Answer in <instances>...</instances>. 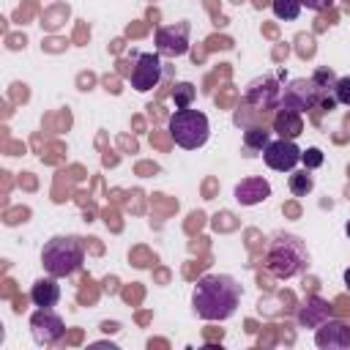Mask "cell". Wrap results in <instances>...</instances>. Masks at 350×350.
<instances>
[{
	"label": "cell",
	"instance_id": "obj_12",
	"mask_svg": "<svg viewBox=\"0 0 350 350\" xmlns=\"http://www.w3.org/2000/svg\"><path fill=\"white\" fill-rule=\"evenodd\" d=\"M331 317H334V312H331L328 301L320 298V295H309V298L304 301V306L298 309V323H301L304 328H317V325H323V323L331 320Z\"/></svg>",
	"mask_w": 350,
	"mask_h": 350
},
{
	"label": "cell",
	"instance_id": "obj_24",
	"mask_svg": "<svg viewBox=\"0 0 350 350\" xmlns=\"http://www.w3.org/2000/svg\"><path fill=\"white\" fill-rule=\"evenodd\" d=\"M345 287H347V290H350V268H347V271H345Z\"/></svg>",
	"mask_w": 350,
	"mask_h": 350
},
{
	"label": "cell",
	"instance_id": "obj_22",
	"mask_svg": "<svg viewBox=\"0 0 350 350\" xmlns=\"http://www.w3.org/2000/svg\"><path fill=\"white\" fill-rule=\"evenodd\" d=\"M312 79H314L325 93H328V90H334V85H336V77H334L328 68H317V71L312 74Z\"/></svg>",
	"mask_w": 350,
	"mask_h": 350
},
{
	"label": "cell",
	"instance_id": "obj_18",
	"mask_svg": "<svg viewBox=\"0 0 350 350\" xmlns=\"http://www.w3.org/2000/svg\"><path fill=\"white\" fill-rule=\"evenodd\" d=\"M194 96H197V90H194L191 82H178V85L172 88V101H175L178 109H189L191 101H194Z\"/></svg>",
	"mask_w": 350,
	"mask_h": 350
},
{
	"label": "cell",
	"instance_id": "obj_10",
	"mask_svg": "<svg viewBox=\"0 0 350 350\" xmlns=\"http://www.w3.org/2000/svg\"><path fill=\"white\" fill-rule=\"evenodd\" d=\"M314 345L320 350H345L350 347V325L342 320H325L314 328Z\"/></svg>",
	"mask_w": 350,
	"mask_h": 350
},
{
	"label": "cell",
	"instance_id": "obj_9",
	"mask_svg": "<svg viewBox=\"0 0 350 350\" xmlns=\"http://www.w3.org/2000/svg\"><path fill=\"white\" fill-rule=\"evenodd\" d=\"M161 79V60H159V52H142L131 68V88L145 93V90H153Z\"/></svg>",
	"mask_w": 350,
	"mask_h": 350
},
{
	"label": "cell",
	"instance_id": "obj_5",
	"mask_svg": "<svg viewBox=\"0 0 350 350\" xmlns=\"http://www.w3.org/2000/svg\"><path fill=\"white\" fill-rule=\"evenodd\" d=\"M328 93L309 77V79H293L287 88H282V101H279V107H290V109H295V112H306V109H312V107H317L323 98H325Z\"/></svg>",
	"mask_w": 350,
	"mask_h": 350
},
{
	"label": "cell",
	"instance_id": "obj_4",
	"mask_svg": "<svg viewBox=\"0 0 350 350\" xmlns=\"http://www.w3.org/2000/svg\"><path fill=\"white\" fill-rule=\"evenodd\" d=\"M167 129H170L172 139L186 150L202 148L208 142V137H211V123H208L205 112L191 109V107L189 109H175L170 123H167Z\"/></svg>",
	"mask_w": 350,
	"mask_h": 350
},
{
	"label": "cell",
	"instance_id": "obj_7",
	"mask_svg": "<svg viewBox=\"0 0 350 350\" xmlns=\"http://www.w3.org/2000/svg\"><path fill=\"white\" fill-rule=\"evenodd\" d=\"M156 52L164 57H180L189 52V22H175L156 30Z\"/></svg>",
	"mask_w": 350,
	"mask_h": 350
},
{
	"label": "cell",
	"instance_id": "obj_6",
	"mask_svg": "<svg viewBox=\"0 0 350 350\" xmlns=\"http://www.w3.org/2000/svg\"><path fill=\"white\" fill-rule=\"evenodd\" d=\"M30 334L38 345H55L63 339L66 334V325H63V317L57 312H52V306H38L30 317Z\"/></svg>",
	"mask_w": 350,
	"mask_h": 350
},
{
	"label": "cell",
	"instance_id": "obj_17",
	"mask_svg": "<svg viewBox=\"0 0 350 350\" xmlns=\"http://www.w3.org/2000/svg\"><path fill=\"white\" fill-rule=\"evenodd\" d=\"M312 186H314V180H312V175H309L306 167L290 175V191H293L295 197H306V194L312 191Z\"/></svg>",
	"mask_w": 350,
	"mask_h": 350
},
{
	"label": "cell",
	"instance_id": "obj_20",
	"mask_svg": "<svg viewBox=\"0 0 350 350\" xmlns=\"http://www.w3.org/2000/svg\"><path fill=\"white\" fill-rule=\"evenodd\" d=\"M334 98H336V104L350 107V77H339V79H336V85H334Z\"/></svg>",
	"mask_w": 350,
	"mask_h": 350
},
{
	"label": "cell",
	"instance_id": "obj_14",
	"mask_svg": "<svg viewBox=\"0 0 350 350\" xmlns=\"http://www.w3.org/2000/svg\"><path fill=\"white\" fill-rule=\"evenodd\" d=\"M273 131L284 139H295L301 131H304V118L301 112L290 109V107H279L276 118H273Z\"/></svg>",
	"mask_w": 350,
	"mask_h": 350
},
{
	"label": "cell",
	"instance_id": "obj_23",
	"mask_svg": "<svg viewBox=\"0 0 350 350\" xmlns=\"http://www.w3.org/2000/svg\"><path fill=\"white\" fill-rule=\"evenodd\" d=\"M301 5H306L309 11H325L334 5V0H301Z\"/></svg>",
	"mask_w": 350,
	"mask_h": 350
},
{
	"label": "cell",
	"instance_id": "obj_1",
	"mask_svg": "<svg viewBox=\"0 0 350 350\" xmlns=\"http://www.w3.org/2000/svg\"><path fill=\"white\" fill-rule=\"evenodd\" d=\"M241 304V284L227 273H205L197 279L191 306L202 320H227Z\"/></svg>",
	"mask_w": 350,
	"mask_h": 350
},
{
	"label": "cell",
	"instance_id": "obj_25",
	"mask_svg": "<svg viewBox=\"0 0 350 350\" xmlns=\"http://www.w3.org/2000/svg\"><path fill=\"white\" fill-rule=\"evenodd\" d=\"M345 230H347V238H350V221H347V227H345Z\"/></svg>",
	"mask_w": 350,
	"mask_h": 350
},
{
	"label": "cell",
	"instance_id": "obj_8",
	"mask_svg": "<svg viewBox=\"0 0 350 350\" xmlns=\"http://www.w3.org/2000/svg\"><path fill=\"white\" fill-rule=\"evenodd\" d=\"M262 159H265V164H268L271 170H276V172H293L295 164L301 161V148H298L293 139L279 137V139H273V142L265 145Z\"/></svg>",
	"mask_w": 350,
	"mask_h": 350
},
{
	"label": "cell",
	"instance_id": "obj_15",
	"mask_svg": "<svg viewBox=\"0 0 350 350\" xmlns=\"http://www.w3.org/2000/svg\"><path fill=\"white\" fill-rule=\"evenodd\" d=\"M30 301L36 306H55L60 301V284L55 282V276L36 279V284L30 287Z\"/></svg>",
	"mask_w": 350,
	"mask_h": 350
},
{
	"label": "cell",
	"instance_id": "obj_3",
	"mask_svg": "<svg viewBox=\"0 0 350 350\" xmlns=\"http://www.w3.org/2000/svg\"><path fill=\"white\" fill-rule=\"evenodd\" d=\"M309 265V252L304 246V241L298 235H276L268 246L265 254V268L276 276V279H293L298 276L304 268Z\"/></svg>",
	"mask_w": 350,
	"mask_h": 350
},
{
	"label": "cell",
	"instance_id": "obj_21",
	"mask_svg": "<svg viewBox=\"0 0 350 350\" xmlns=\"http://www.w3.org/2000/svg\"><path fill=\"white\" fill-rule=\"evenodd\" d=\"M301 164H304L306 170H317V167L323 164V150H320V148H306V150H301Z\"/></svg>",
	"mask_w": 350,
	"mask_h": 350
},
{
	"label": "cell",
	"instance_id": "obj_19",
	"mask_svg": "<svg viewBox=\"0 0 350 350\" xmlns=\"http://www.w3.org/2000/svg\"><path fill=\"white\" fill-rule=\"evenodd\" d=\"M271 8L276 14V19H295L304 5H301V0H273Z\"/></svg>",
	"mask_w": 350,
	"mask_h": 350
},
{
	"label": "cell",
	"instance_id": "obj_16",
	"mask_svg": "<svg viewBox=\"0 0 350 350\" xmlns=\"http://www.w3.org/2000/svg\"><path fill=\"white\" fill-rule=\"evenodd\" d=\"M268 142H271V131H265L262 126H252V129H246V134H243V145H246L249 150H265Z\"/></svg>",
	"mask_w": 350,
	"mask_h": 350
},
{
	"label": "cell",
	"instance_id": "obj_11",
	"mask_svg": "<svg viewBox=\"0 0 350 350\" xmlns=\"http://www.w3.org/2000/svg\"><path fill=\"white\" fill-rule=\"evenodd\" d=\"M246 101L252 107H260V109H271V107H279L282 101V88L273 77H260L254 82H249L246 88Z\"/></svg>",
	"mask_w": 350,
	"mask_h": 350
},
{
	"label": "cell",
	"instance_id": "obj_2",
	"mask_svg": "<svg viewBox=\"0 0 350 350\" xmlns=\"http://www.w3.org/2000/svg\"><path fill=\"white\" fill-rule=\"evenodd\" d=\"M85 262V243L82 238L77 235H55L44 243V252H41V265L49 276L55 279H63V276H71L82 268Z\"/></svg>",
	"mask_w": 350,
	"mask_h": 350
},
{
	"label": "cell",
	"instance_id": "obj_13",
	"mask_svg": "<svg viewBox=\"0 0 350 350\" xmlns=\"http://www.w3.org/2000/svg\"><path fill=\"white\" fill-rule=\"evenodd\" d=\"M271 197V183L265 178H243L235 186V200L241 205H260Z\"/></svg>",
	"mask_w": 350,
	"mask_h": 350
}]
</instances>
